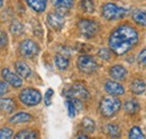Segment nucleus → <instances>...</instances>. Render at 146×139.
Listing matches in <instances>:
<instances>
[{
    "instance_id": "29",
    "label": "nucleus",
    "mask_w": 146,
    "mask_h": 139,
    "mask_svg": "<svg viewBox=\"0 0 146 139\" xmlns=\"http://www.w3.org/2000/svg\"><path fill=\"white\" fill-rule=\"evenodd\" d=\"M66 105H68V112H69V116L73 118L74 116H75V113H76V107H75V104L73 102L72 100H69L68 102H66Z\"/></svg>"
},
{
    "instance_id": "14",
    "label": "nucleus",
    "mask_w": 146,
    "mask_h": 139,
    "mask_svg": "<svg viewBox=\"0 0 146 139\" xmlns=\"http://www.w3.org/2000/svg\"><path fill=\"white\" fill-rule=\"evenodd\" d=\"M32 119H33V117H32L29 113L21 111V112L15 113V115L9 119V121L11 122V123H24V122H29Z\"/></svg>"
},
{
    "instance_id": "8",
    "label": "nucleus",
    "mask_w": 146,
    "mask_h": 139,
    "mask_svg": "<svg viewBox=\"0 0 146 139\" xmlns=\"http://www.w3.org/2000/svg\"><path fill=\"white\" fill-rule=\"evenodd\" d=\"M20 53L23 56L27 57V58H33L35 57L38 52H39V47L34 40L31 39H25L21 44H20Z\"/></svg>"
},
{
    "instance_id": "9",
    "label": "nucleus",
    "mask_w": 146,
    "mask_h": 139,
    "mask_svg": "<svg viewBox=\"0 0 146 139\" xmlns=\"http://www.w3.org/2000/svg\"><path fill=\"white\" fill-rule=\"evenodd\" d=\"M1 75H2L3 80H5L8 84L13 85L14 87H20L23 85V80H21V77L19 76L18 74L14 73L11 70L7 69V68L3 69L1 71Z\"/></svg>"
},
{
    "instance_id": "32",
    "label": "nucleus",
    "mask_w": 146,
    "mask_h": 139,
    "mask_svg": "<svg viewBox=\"0 0 146 139\" xmlns=\"http://www.w3.org/2000/svg\"><path fill=\"white\" fill-rule=\"evenodd\" d=\"M8 44V37L7 34L2 30H0V47H5Z\"/></svg>"
},
{
    "instance_id": "34",
    "label": "nucleus",
    "mask_w": 146,
    "mask_h": 139,
    "mask_svg": "<svg viewBox=\"0 0 146 139\" xmlns=\"http://www.w3.org/2000/svg\"><path fill=\"white\" fill-rule=\"evenodd\" d=\"M7 91H8V87H7V84H6L5 82L0 81V95L5 94Z\"/></svg>"
},
{
    "instance_id": "19",
    "label": "nucleus",
    "mask_w": 146,
    "mask_h": 139,
    "mask_svg": "<svg viewBox=\"0 0 146 139\" xmlns=\"http://www.w3.org/2000/svg\"><path fill=\"white\" fill-rule=\"evenodd\" d=\"M105 131L111 138H119L120 137V128L117 124H115V123L107 124L105 127Z\"/></svg>"
},
{
    "instance_id": "20",
    "label": "nucleus",
    "mask_w": 146,
    "mask_h": 139,
    "mask_svg": "<svg viewBox=\"0 0 146 139\" xmlns=\"http://www.w3.org/2000/svg\"><path fill=\"white\" fill-rule=\"evenodd\" d=\"M133 19L136 24L146 26V11L145 10H135L133 13Z\"/></svg>"
},
{
    "instance_id": "1",
    "label": "nucleus",
    "mask_w": 146,
    "mask_h": 139,
    "mask_svg": "<svg viewBox=\"0 0 146 139\" xmlns=\"http://www.w3.org/2000/svg\"><path fill=\"white\" fill-rule=\"evenodd\" d=\"M138 42L137 30L129 26L121 25L113 29L109 37L110 50L117 55H124L129 52Z\"/></svg>"
},
{
    "instance_id": "15",
    "label": "nucleus",
    "mask_w": 146,
    "mask_h": 139,
    "mask_svg": "<svg viewBox=\"0 0 146 139\" xmlns=\"http://www.w3.org/2000/svg\"><path fill=\"white\" fill-rule=\"evenodd\" d=\"M16 108V103L13 99H9V98H2L0 99V110L1 111H5L7 113H10L15 110Z\"/></svg>"
},
{
    "instance_id": "21",
    "label": "nucleus",
    "mask_w": 146,
    "mask_h": 139,
    "mask_svg": "<svg viewBox=\"0 0 146 139\" xmlns=\"http://www.w3.org/2000/svg\"><path fill=\"white\" fill-rule=\"evenodd\" d=\"M124 109H125V111L129 113V115H134V113H136L137 111H138V109H139V104L138 102L136 101V100H127L125 104H124Z\"/></svg>"
},
{
    "instance_id": "6",
    "label": "nucleus",
    "mask_w": 146,
    "mask_h": 139,
    "mask_svg": "<svg viewBox=\"0 0 146 139\" xmlns=\"http://www.w3.org/2000/svg\"><path fill=\"white\" fill-rule=\"evenodd\" d=\"M78 27H79V30L81 32V34L86 36L87 38H91L93 36H96L99 32L98 24L93 20H90V19L80 20L78 24Z\"/></svg>"
},
{
    "instance_id": "16",
    "label": "nucleus",
    "mask_w": 146,
    "mask_h": 139,
    "mask_svg": "<svg viewBox=\"0 0 146 139\" xmlns=\"http://www.w3.org/2000/svg\"><path fill=\"white\" fill-rule=\"evenodd\" d=\"M146 90V84L144 81L142 80H134L130 84V91L134 93V94H142L144 93Z\"/></svg>"
},
{
    "instance_id": "27",
    "label": "nucleus",
    "mask_w": 146,
    "mask_h": 139,
    "mask_svg": "<svg viewBox=\"0 0 146 139\" xmlns=\"http://www.w3.org/2000/svg\"><path fill=\"white\" fill-rule=\"evenodd\" d=\"M11 138H13V130L10 128H2V129H0V139Z\"/></svg>"
},
{
    "instance_id": "35",
    "label": "nucleus",
    "mask_w": 146,
    "mask_h": 139,
    "mask_svg": "<svg viewBox=\"0 0 146 139\" xmlns=\"http://www.w3.org/2000/svg\"><path fill=\"white\" fill-rule=\"evenodd\" d=\"M75 139H89L87 136H84V135H81V136H78Z\"/></svg>"
},
{
    "instance_id": "18",
    "label": "nucleus",
    "mask_w": 146,
    "mask_h": 139,
    "mask_svg": "<svg viewBox=\"0 0 146 139\" xmlns=\"http://www.w3.org/2000/svg\"><path fill=\"white\" fill-rule=\"evenodd\" d=\"M38 134L35 130L32 129H24L20 130L18 134L15 136V139H37Z\"/></svg>"
},
{
    "instance_id": "4",
    "label": "nucleus",
    "mask_w": 146,
    "mask_h": 139,
    "mask_svg": "<svg viewBox=\"0 0 146 139\" xmlns=\"http://www.w3.org/2000/svg\"><path fill=\"white\" fill-rule=\"evenodd\" d=\"M127 10L117 6L116 3L108 2L105 3L102 7V16L108 19V20H115V19H119V18L124 17L126 15Z\"/></svg>"
},
{
    "instance_id": "24",
    "label": "nucleus",
    "mask_w": 146,
    "mask_h": 139,
    "mask_svg": "<svg viewBox=\"0 0 146 139\" xmlns=\"http://www.w3.org/2000/svg\"><path fill=\"white\" fill-rule=\"evenodd\" d=\"M80 7L87 14H91V13H93V10H94V3H93L92 0H81Z\"/></svg>"
},
{
    "instance_id": "26",
    "label": "nucleus",
    "mask_w": 146,
    "mask_h": 139,
    "mask_svg": "<svg viewBox=\"0 0 146 139\" xmlns=\"http://www.w3.org/2000/svg\"><path fill=\"white\" fill-rule=\"evenodd\" d=\"M82 127L86 131L88 132H93L94 129H96V124H94V121L90 119V118H84L82 120Z\"/></svg>"
},
{
    "instance_id": "23",
    "label": "nucleus",
    "mask_w": 146,
    "mask_h": 139,
    "mask_svg": "<svg viewBox=\"0 0 146 139\" xmlns=\"http://www.w3.org/2000/svg\"><path fill=\"white\" fill-rule=\"evenodd\" d=\"M52 5L60 9H69L74 5V0H51Z\"/></svg>"
},
{
    "instance_id": "25",
    "label": "nucleus",
    "mask_w": 146,
    "mask_h": 139,
    "mask_svg": "<svg viewBox=\"0 0 146 139\" xmlns=\"http://www.w3.org/2000/svg\"><path fill=\"white\" fill-rule=\"evenodd\" d=\"M129 139H146L139 127H133L129 131Z\"/></svg>"
},
{
    "instance_id": "5",
    "label": "nucleus",
    "mask_w": 146,
    "mask_h": 139,
    "mask_svg": "<svg viewBox=\"0 0 146 139\" xmlns=\"http://www.w3.org/2000/svg\"><path fill=\"white\" fill-rule=\"evenodd\" d=\"M76 65H78V69L86 74H91L98 69V63L92 56H89V55H81L78 58Z\"/></svg>"
},
{
    "instance_id": "22",
    "label": "nucleus",
    "mask_w": 146,
    "mask_h": 139,
    "mask_svg": "<svg viewBox=\"0 0 146 139\" xmlns=\"http://www.w3.org/2000/svg\"><path fill=\"white\" fill-rule=\"evenodd\" d=\"M55 65L57 66L58 70L64 71V70L68 69V66H69V60H68L65 56L57 54V55L55 56Z\"/></svg>"
},
{
    "instance_id": "33",
    "label": "nucleus",
    "mask_w": 146,
    "mask_h": 139,
    "mask_svg": "<svg viewBox=\"0 0 146 139\" xmlns=\"http://www.w3.org/2000/svg\"><path fill=\"white\" fill-rule=\"evenodd\" d=\"M138 62H139V64L146 66V48L138 54Z\"/></svg>"
},
{
    "instance_id": "12",
    "label": "nucleus",
    "mask_w": 146,
    "mask_h": 139,
    "mask_svg": "<svg viewBox=\"0 0 146 139\" xmlns=\"http://www.w3.org/2000/svg\"><path fill=\"white\" fill-rule=\"evenodd\" d=\"M110 76L115 81H121L126 79L127 76V70L125 69L123 65H113L109 71Z\"/></svg>"
},
{
    "instance_id": "11",
    "label": "nucleus",
    "mask_w": 146,
    "mask_h": 139,
    "mask_svg": "<svg viewBox=\"0 0 146 139\" xmlns=\"http://www.w3.org/2000/svg\"><path fill=\"white\" fill-rule=\"evenodd\" d=\"M47 21L55 30H60L64 25V16L60 13H50L47 16Z\"/></svg>"
},
{
    "instance_id": "3",
    "label": "nucleus",
    "mask_w": 146,
    "mask_h": 139,
    "mask_svg": "<svg viewBox=\"0 0 146 139\" xmlns=\"http://www.w3.org/2000/svg\"><path fill=\"white\" fill-rule=\"evenodd\" d=\"M19 100L28 107H34L40 102L42 100V94L36 89H25L19 93Z\"/></svg>"
},
{
    "instance_id": "13",
    "label": "nucleus",
    "mask_w": 146,
    "mask_h": 139,
    "mask_svg": "<svg viewBox=\"0 0 146 139\" xmlns=\"http://www.w3.org/2000/svg\"><path fill=\"white\" fill-rule=\"evenodd\" d=\"M15 68H16V71H17L19 76H21L24 79H27V77H29L32 75V70H31V68L25 62H23V61L16 62Z\"/></svg>"
},
{
    "instance_id": "2",
    "label": "nucleus",
    "mask_w": 146,
    "mask_h": 139,
    "mask_svg": "<svg viewBox=\"0 0 146 139\" xmlns=\"http://www.w3.org/2000/svg\"><path fill=\"white\" fill-rule=\"evenodd\" d=\"M121 108V102L116 97L108 95L105 97L100 102V112L105 117H112L115 116L119 109Z\"/></svg>"
},
{
    "instance_id": "31",
    "label": "nucleus",
    "mask_w": 146,
    "mask_h": 139,
    "mask_svg": "<svg viewBox=\"0 0 146 139\" xmlns=\"http://www.w3.org/2000/svg\"><path fill=\"white\" fill-rule=\"evenodd\" d=\"M53 93H54V91H53L52 89H48V90L46 91V93H45V98H44V100H45V104H46V105H50L51 102H52Z\"/></svg>"
},
{
    "instance_id": "30",
    "label": "nucleus",
    "mask_w": 146,
    "mask_h": 139,
    "mask_svg": "<svg viewBox=\"0 0 146 139\" xmlns=\"http://www.w3.org/2000/svg\"><path fill=\"white\" fill-rule=\"evenodd\" d=\"M10 30H11L14 34L19 35L23 33V26L19 24L18 21H15V23L11 24V26H10Z\"/></svg>"
},
{
    "instance_id": "36",
    "label": "nucleus",
    "mask_w": 146,
    "mask_h": 139,
    "mask_svg": "<svg viewBox=\"0 0 146 139\" xmlns=\"http://www.w3.org/2000/svg\"><path fill=\"white\" fill-rule=\"evenodd\" d=\"M2 5H3V0H0V7H2Z\"/></svg>"
},
{
    "instance_id": "10",
    "label": "nucleus",
    "mask_w": 146,
    "mask_h": 139,
    "mask_svg": "<svg viewBox=\"0 0 146 139\" xmlns=\"http://www.w3.org/2000/svg\"><path fill=\"white\" fill-rule=\"evenodd\" d=\"M105 90L111 94L112 97H116V95H123L125 93V89L124 87L116 82V81H107L105 83Z\"/></svg>"
},
{
    "instance_id": "17",
    "label": "nucleus",
    "mask_w": 146,
    "mask_h": 139,
    "mask_svg": "<svg viewBox=\"0 0 146 139\" xmlns=\"http://www.w3.org/2000/svg\"><path fill=\"white\" fill-rule=\"evenodd\" d=\"M26 1L32 9H34L37 13H43L46 8L47 0H26Z\"/></svg>"
},
{
    "instance_id": "7",
    "label": "nucleus",
    "mask_w": 146,
    "mask_h": 139,
    "mask_svg": "<svg viewBox=\"0 0 146 139\" xmlns=\"http://www.w3.org/2000/svg\"><path fill=\"white\" fill-rule=\"evenodd\" d=\"M64 94L72 100H87L89 98V92L81 84H73L64 91Z\"/></svg>"
},
{
    "instance_id": "28",
    "label": "nucleus",
    "mask_w": 146,
    "mask_h": 139,
    "mask_svg": "<svg viewBox=\"0 0 146 139\" xmlns=\"http://www.w3.org/2000/svg\"><path fill=\"white\" fill-rule=\"evenodd\" d=\"M98 56L105 61H109L110 57H111V53L108 48H100L98 52Z\"/></svg>"
}]
</instances>
